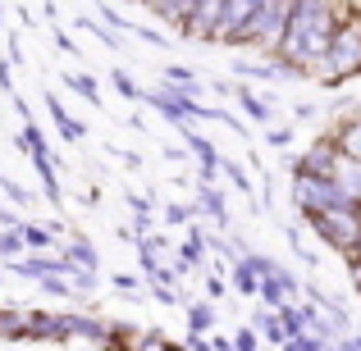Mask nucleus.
<instances>
[{
	"instance_id": "6",
	"label": "nucleus",
	"mask_w": 361,
	"mask_h": 351,
	"mask_svg": "<svg viewBox=\"0 0 361 351\" xmlns=\"http://www.w3.org/2000/svg\"><path fill=\"white\" fill-rule=\"evenodd\" d=\"M220 9H224V0H202V5L188 14V27H192L197 37H206V32H215V23H220Z\"/></svg>"
},
{
	"instance_id": "8",
	"label": "nucleus",
	"mask_w": 361,
	"mask_h": 351,
	"mask_svg": "<svg viewBox=\"0 0 361 351\" xmlns=\"http://www.w3.org/2000/svg\"><path fill=\"white\" fill-rule=\"evenodd\" d=\"M338 151H343V155H353V160H361V123H353V128L338 132Z\"/></svg>"
},
{
	"instance_id": "7",
	"label": "nucleus",
	"mask_w": 361,
	"mask_h": 351,
	"mask_svg": "<svg viewBox=\"0 0 361 351\" xmlns=\"http://www.w3.org/2000/svg\"><path fill=\"white\" fill-rule=\"evenodd\" d=\"M302 174H334V151H329V146H316V151H311V155H307V169H302Z\"/></svg>"
},
{
	"instance_id": "10",
	"label": "nucleus",
	"mask_w": 361,
	"mask_h": 351,
	"mask_svg": "<svg viewBox=\"0 0 361 351\" xmlns=\"http://www.w3.org/2000/svg\"><path fill=\"white\" fill-rule=\"evenodd\" d=\"M357 283H361V264H357Z\"/></svg>"
},
{
	"instance_id": "3",
	"label": "nucleus",
	"mask_w": 361,
	"mask_h": 351,
	"mask_svg": "<svg viewBox=\"0 0 361 351\" xmlns=\"http://www.w3.org/2000/svg\"><path fill=\"white\" fill-rule=\"evenodd\" d=\"M288 18H293V0H265L261 14H256V23H252V42L279 51L283 32H288Z\"/></svg>"
},
{
	"instance_id": "1",
	"label": "nucleus",
	"mask_w": 361,
	"mask_h": 351,
	"mask_svg": "<svg viewBox=\"0 0 361 351\" xmlns=\"http://www.w3.org/2000/svg\"><path fill=\"white\" fill-rule=\"evenodd\" d=\"M338 23H334V9L325 0H293V18H288V32H283V55L293 60H316V55L329 51Z\"/></svg>"
},
{
	"instance_id": "9",
	"label": "nucleus",
	"mask_w": 361,
	"mask_h": 351,
	"mask_svg": "<svg viewBox=\"0 0 361 351\" xmlns=\"http://www.w3.org/2000/svg\"><path fill=\"white\" fill-rule=\"evenodd\" d=\"M147 351H165V347H160V343H147Z\"/></svg>"
},
{
	"instance_id": "2",
	"label": "nucleus",
	"mask_w": 361,
	"mask_h": 351,
	"mask_svg": "<svg viewBox=\"0 0 361 351\" xmlns=\"http://www.w3.org/2000/svg\"><path fill=\"white\" fill-rule=\"evenodd\" d=\"M316 229L325 233L334 246H348V251H357V246H361L357 205H329V210H316Z\"/></svg>"
},
{
	"instance_id": "5",
	"label": "nucleus",
	"mask_w": 361,
	"mask_h": 351,
	"mask_svg": "<svg viewBox=\"0 0 361 351\" xmlns=\"http://www.w3.org/2000/svg\"><path fill=\"white\" fill-rule=\"evenodd\" d=\"M329 73H348V69H361V23H338L334 42H329Z\"/></svg>"
},
{
	"instance_id": "4",
	"label": "nucleus",
	"mask_w": 361,
	"mask_h": 351,
	"mask_svg": "<svg viewBox=\"0 0 361 351\" xmlns=\"http://www.w3.org/2000/svg\"><path fill=\"white\" fill-rule=\"evenodd\" d=\"M261 5H265V0H224L220 23H215V37H224V42H247L256 14H261Z\"/></svg>"
}]
</instances>
